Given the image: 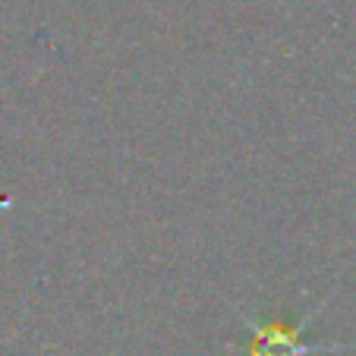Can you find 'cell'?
<instances>
[{"label":"cell","instance_id":"cell-1","mask_svg":"<svg viewBox=\"0 0 356 356\" xmlns=\"http://www.w3.org/2000/svg\"><path fill=\"white\" fill-rule=\"evenodd\" d=\"M318 350L328 347H312L302 343L300 328L296 325H252V343H249V356H316Z\"/></svg>","mask_w":356,"mask_h":356}]
</instances>
